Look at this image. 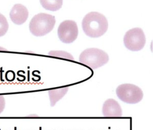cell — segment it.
I'll return each mask as SVG.
<instances>
[{"instance_id": "obj_2", "label": "cell", "mask_w": 153, "mask_h": 130, "mask_svg": "<svg viewBox=\"0 0 153 130\" xmlns=\"http://www.w3.org/2000/svg\"><path fill=\"white\" fill-rule=\"evenodd\" d=\"M55 23L54 16L46 13H39L34 16L30 21L29 30L34 36H44L53 29Z\"/></svg>"}, {"instance_id": "obj_13", "label": "cell", "mask_w": 153, "mask_h": 130, "mask_svg": "<svg viewBox=\"0 0 153 130\" xmlns=\"http://www.w3.org/2000/svg\"><path fill=\"white\" fill-rule=\"evenodd\" d=\"M6 79L7 80H8V81H12L14 79V78H15V74H14V72L11 71V70H10L8 71V72H7L6 73Z\"/></svg>"}, {"instance_id": "obj_4", "label": "cell", "mask_w": 153, "mask_h": 130, "mask_svg": "<svg viewBox=\"0 0 153 130\" xmlns=\"http://www.w3.org/2000/svg\"><path fill=\"white\" fill-rule=\"evenodd\" d=\"M117 97L122 101L128 104H136L140 102L143 97L142 89L131 83H124L116 89Z\"/></svg>"}, {"instance_id": "obj_10", "label": "cell", "mask_w": 153, "mask_h": 130, "mask_svg": "<svg viewBox=\"0 0 153 130\" xmlns=\"http://www.w3.org/2000/svg\"><path fill=\"white\" fill-rule=\"evenodd\" d=\"M43 8L47 10L55 11L61 8L63 0H39Z\"/></svg>"}, {"instance_id": "obj_8", "label": "cell", "mask_w": 153, "mask_h": 130, "mask_svg": "<svg viewBox=\"0 0 153 130\" xmlns=\"http://www.w3.org/2000/svg\"><path fill=\"white\" fill-rule=\"evenodd\" d=\"M102 113L106 117H121L123 111L120 104L116 100L109 98L103 104Z\"/></svg>"}, {"instance_id": "obj_1", "label": "cell", "mask_w": 153, "mask_h": 130, "mask_svg": "<svg viewBox=\"0 0 153 130\" xmlns=\"http://www.w3.org/2000/svg\"><path fill=\"white\" fill-rule=\"evenodd\" d=\"M82 27L87 36L90 38H99L107 31L108 22L104 15L92 11L87 14L83 18Z\"/></svg>"}, {"instance_id": "obj_5", "label": "cell", "mask_w": 153, "mask_h": 130, "mask_svg": "<svg viewBox=\"0 0 153 130\" xmlns=\"http://www.w3.org/2000/svg\"><path fill=\"white\" fill-rule=\"evenodd\" d=\"M123 42L125 47L130 51L141 50L146 43V38L143 30L139 27L128 30L124 36Z\"/></svg>"}, {"instance_id": "obj_6", "label": "cell", "mask_w": 153, "mask_h": 130, "mask_svg": "<svg viewBox=\"0 0 153 130\" xmlns=\"http://www.w3.org/2000/svg\"><path fill=\"white\" fill-rule=\"evenodd\" d=\"M57 35L60 40L65 44H71L75 41L78 35L76 22L71 20L62 21L59 26Z\"/></svg>"}, {"instance_id": "obj_11", "label": "cell", "mask_w": 153, "mask_h": 130, "mask_svg": "<svg viewBox=\"0 0 153 130\" xmlns=\"http://www.w3.org/2000/svg\"><path fill=\"white\" fill-rule=\"evenodd\" d=\"M48 54L53 57H60V58H63L68 59L71 60H74V58L72 54L64 51H50Z\"/></svg>"}, {"instance_id": "obj_7", "label": "cell", "mask_w": 153, "mask_h": 130, "mask_svg": "<svg viewBox=\"0 0 153 130\" xmlns=\"http://www.w3.org/2000/svg\"><path fill=\"white\" fill-rule=\"evenodd\" d=\"M28 16L29 11L27 8L20 4H15L10 12L11 20L17 25L23 24L27 20Z\"/></svg>"}, {"instance_id": "obj_9", "label": "cell", "mask_w": 153, "mask_h": 130, "mask_svg": "<svg viewBox=\"0 0 153 130\" xmlns=\"http://www.w3.org/2000/svg\"><path fill=\"white\" fill-rule=\"evenodd\" d=\"M69 87H64L57 89H50L48 91L50 105L51 107H53L57 102H58L60 99H62L68 91Z\"/></svg>"}, {"instance_id": "obj_3", "label": "cell", "mask_w": 153, "mask_h": 130, "mask_svg": "<svg viewBox=\"0 0 153 130\" xmlns=\"http://www.w3.org/2000/svg\"><path fill=\"white\" fill-rule=\"evenodd\" d=\"M109 61V56L104 51L96 48H87L79 55V63L92 69H96L105 65Z\"/></svg>"}, {"instance_id": "obj_15", "label": "cell", "mask_w": 153, "mask_h": 130, "mask_svg": "<svg viewBox=\"0 0 153 130\" xmlns=\"http://www.w3.org/2000/svg\"><path fill=\"white\" fill-rule=\"evenodd\" d=\"M7 49H5V48H4V47H0V51H7Z\"/></svg>"}, {"instance_id": "obj_14", "label": "cell", "mask_w": 153, "mask_h": 130, "mask_svg": "<svg viewBox=\"0 0 153 130\" xmlns=\"http://www.w3.org/2000/svg\"><path fill=\"white\" fill-rule=\"evenodd\" d=\"M5 106V100L3 96L0 95V114L4 111Z\"/></svg>"}, {"instance_id": "obj_12", "label": "cell", "mask_w": 153, "mask_h": 130, "mask_svg": "<svg viewBox=\"0 0 153 130\" xmlns=\"http://www.w3.org/2000/svg\"><path fill=\"white\" fill-rule=\"evenodd\" d=\"M8 29V23L5 17L0 13V37L4 36Z\"/></svg>"}]
</instances>
